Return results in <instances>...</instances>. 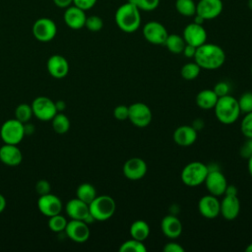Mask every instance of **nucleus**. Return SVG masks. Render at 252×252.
Instances as JSON below:
<instances>
[{
	"label": "nucleus",
	"mask_w": 252,
	"mask_h": 252,
	"mask_svg": "<svg viewBox=\"0 0 252 252\" xmlns=\"http://www.w3.org/2000/svg\"><path fill=\"white\" fill-rule=\"evenodd\" d=\"M89 209L91 215L95 220L103 221L110 219L116 210L114 199L108 195L96 196L90 204Z\"/></svg>",
	"instance_id": "4"
},
{
	"label": "nucleus",
	"mask_w": 252,
	"mask_h": 252,
	"mask_svg": "<svg viewBox=\"0 0 252 252\" xmlns=\"http://www.w3.org/2000/svg\"><path fill=\"white\" fill-rule=\"evenodd\" d=\"M33 115L41 121H50L57 113L55 101L47 96H37L32 102Z\"/></svg>",
	"instance_id": "7"
},
{
	"label": "nucleus",
	"mask_w": 252,
	"mask_h": 252,
	"mask_svg": "<svg viewBox=\"0 0 252 252\" xmlns=\"http://www.w3.org/2000/svg\"><path fill=\"white\" fill-rule=\"evenodd\" d=\"M67 222L68 221L66 220V219L61 214H58V215L49 217L48 227L50 228V230L54 232H62L65 230Z\"/></svg>",
	"instance_id": "34"
},
{
	"label": "nucleus",
	"mask_w": 252,
	"mask_h": 252,
	"mask_svg": "<svg viewBox=\"0 0 252 252\" xmlns=\"http://www.w3.org/2000/svg\"><path fill=\"white\" fill-rule=\"evenodd\" d=\"M33 36L41 42L52 40L57 33V26L49 18H39L32 25Z\"/></svg>",
	"instance_id": "9"
},
{
	"label": "nucleus",
	"mask_w": 252,
	"mask_h": 252,
	"mask_svg": "<svg viewBox=\"0 0 252 252\" xmlns=\"http://www.w3.org/2000/svg\"><path fill=\"white\" fill-rule=\"evenodd\" d=\"M0 137L4 144L18 145L25 137L24 123L16 118L6 120L0 128Z\"/></svg>",
	"instance_id": "6"
},
{
	"label": "nucleus",
	"mask_w": 252,
	"mask_h": 252,
	"mask_svg": "<svg viewBox=\"0 0 252 252\" xmlns=\"http://www.w3.org/2000/svg\"><path fill=\"white\" fill-rule=\"evenodd\" d=\"M37 208L39 212L45 217H52L62 212V202L56 195L51 193L39 196L37 200Z\"/></svg>",
	"instance_id": "12"
},
{
	"label": "nucleus",
	"mask_w": 252,
	"mask_h": 252,
	"mask_svg": "<svg viewBox=\"0 0 252 252\" xmlns=\"http://www.w3.org/2000/svg\"><path fill=\"white\" fill-rule=\"evenodd\" d=\"M175 8L180 15L185 17H192L196 14V3L194 0H176Z\"/></svg>",
	"instance_id": "30"
},
{
	"label": "nucleus",
	"mask_w": 252,
	"mask_h": 252,
	"mask_svg": "<svg viewBox=\"0 0 252 252\" xmlns=\"http://www.w3.org/2000/svg\"><path fill=\"white\" fill-rule=\"evenodd\" d=\"M214 110L217 119L226 125L234 123L241 113L237 99L230 94L219 97Z\"/></svg>",
	"instance_id": "3"
},
{
	"label": "nucleus",
	"mask_w": 252,
	"mask_h": 252,
	"mask_svg": "<svg viewBox=\"0 0 252 252\" xmlns=\"http://www.w3.org/2000/svg\"><path fill=\"white\" fill-rule=\"evenodd\" d=\"M204 184L211 195L219 197L224 194L227 186V181L221 171L218 169H209Z\"/></svg>",
	"instance_id": "11"
},
{
	"label": "nucleus",
	"mask_w": 252,
	"mask_h": 252,
	"mask_svg": "<svg viewBox=\"0 0 252 252\" xmlns=\"http://www.w3.org/2000/svg\"><path fill=\"white\" fill-rule=\"evenodd\" d=\"M159 5V0H139L137 7L143 11H154Z\"/></svg>",
	"instance_id": "38"
},
{
	"label": "nucleus",
	"mask_w": 252,
	"mask_h": 252,
	"mask_svg": "<svg viewBox=\"0 0 252 252\" xmlns=\"http://www.w3.org/2000/svg\"><path fill=\"white\" fill-rule=\"evenodd\" d=\"M240 212V201L237 196L224 195L220 201V215H221L227 220H233L236 219Z\"/></svg>",
	"instance_id": "20"
},
{
	"label": "nucleus",
	"mask_w": 252,
	"mask_h": 252,
	"mask_svg": "<svg viewBox=\"0 0 252 252\" xmlns=\"http://www.w3.org/2000/svg\"><path fill=\"white\" fill-rule=\"evenodd\" d=\"M148 170L146 161L141 158H131L123 165V173L130 180H139L143 178Z\"/></svg>",
	"instance_id": "16"
},
{
	"label": "nucleus",
	"mask_w": 252,
	"mask_h": 252,
	"mask_svg": "<svg viewBox=\"0 0 252 252\" xmlns=\"http://www.w3.org/2000/svg\"><path fill=\"white\" fill-rule=\"evenodd\" d=\"M114 117L119 121H124L128 119L129 116V106L126 105H117L113 110Z\"/></svg>",
	"instance_id": "39"
},
{
	"label": "nucleus",
	"mask_w": 252,
	"mask_h": 252,
	"mask_svg": "<svg viewBox=\"0 0 252 252\" xmlns=\"http://www.w3.org/2000/svg\"><path fill=\"white\" fill-rule=\"evenodd\" d=\"M128 2L131 3V4H133V5H135V6H137L139 0H128Z\"/></svg>",
	"instance_id": "52"
},
{
	"label": "nucleus",
	"mask_w": 252,
	"mask_h": 252,
	"mask_svg": "<svg viewBox=\"0 0 252 252\" xmlns=\"http://www.w3.org/2000/svg\"><path fill=\"white\" fill-rule=\"evenodd\" d=\"M114 19L117 27L127 33L136 32L141 26L140 9L129 2L122 4L116 10Z\"/></svg>",
	"instance_id": "2"
},
{
	"label": "nucleus",
	"mask_w": 252,
	"mask_h": 252,
	"mask_svg": "<svg viewBox=\"0 0 252 252\" xmlns=\"http://www.w3.org/2000/svg\"><path fill=\"white\" fill-rule=\"evenodd\" d=\"M164 252H184V248L176 242H167L163 246Z\"/></svg>",
	"instance_id": "43"
},
{
	"label": "nucleus",
	"mask_w": 252,
	"mask_h": 252,
	"mask_svg": "<svg viewBox=\"0 0 252 252\" xmlns=\"http://www.w3.org/2000/svg\"><path fill=\"white\" fill-rule=\"evenodd\" d=\"M5 208H6V199L2 194H0V214L5 210Z\"/></svg>",
	"instance_id": "49"
},
{
	"label": "nucleus",
	"mask_w": 252,
	"mask_h": 252,
	"mask_svg": "<svg viewBox=\"0 0 252 252\" xmlns=\"http://www.w3.org/2000/svg\"><path fill=\"white\" fill-rule=\"evenodd\" d=\"M242 134L248 138H252V111L245 113L244 118L241 121V126H240Z\"/></svg>",
	"instance_id": "37"
},
{
	"label": "nucleus",
	"mask_w": 252,
	"mask_h": 252,
	"mask_svg": "<svg viewBox=\"0 0 252 252\" xmlns=\"http://www.w3.org/2000/svg\"><path fill=\"white\" fill-rule=\"evenodd\" d=\"M220 202L214 195H205L198 202L199 213L206 219H215L220 215Z\"/></svg>",
	"instance_id": "17"
},
{
	"label": "nucleus",
	"mask_w": 252,
	"mask_h": 252,
	"mask_svg": "<svg viewBox=\"0 0 252 252\" xmlns=\"http://www.w3.org/2000/svg\"><path fill=\"white\" fill-rule=\"evenodd\" d=\"M196 48H197V47H195V46H193V45L185 44L182 53H183L184 56L187 57V58H194V55H195V52H196Z\"/></svg>",
	"instance_id": "44"
},
{
	"label": "nucleus",
	"mask_w": 252,
	"mask_h": 252,
	"mask_svg": "<svg viewBox=\"0 0 252 252\" xmlns=\"http://www.w3.org/2000/svg\"><path fill=\"white\" fill-rule=\"evenodd\" d=\"M209 169V166L201 161H191L183 167L181 181L190 187L199 186L205 182Z\"/></svg>",
	"instance_id": "5"
},
{
	"label": "nucleus",
	"mask_w": 252,
	"mask_h": 252,
	"mask_svg": "<svg viewBox=\"0 0 252 252\" xmlns=\"http://www.w3.org/2000/svg\"><path fill=\"white\" fill-rule=\"evenodd\" d=\"M119 252H147V247L144 244V241L131 237V239L124 241L120 245Z\"/></svg>",
	"instance_id": "31"
},
{
	"label": "nucleus",
	"mask_w": 252,
	"mask_h": 252,
	"mask_svg": "<svg viewBox=\"0 0 252 252\" xmlns=\"http://www.w3.org/2000/svg\"><path fill=\"white\" fill-rule=\"evenodd\" d=\"M185 44H186V42H185L183 36L176 34V33H171V34L167 35L163 45H165V47L171 53L179 54V53H182Z\"/></svg>",
	"instance_id": "27"
},
{
	"label": "nucleus",
	"mask_w": 252,
	"mask_h": 252,
	"mask_svg": "<svg viewBox=\"0 0 252 252\" xmlns=\"http://www.w3.org/2000/svg\"><path fill=\"white\" fill-rule=\"evenodd\" d=\"M251 75H252V65H251Z\"/></svg>",
	"instance_id": "54"
},
{
	"label": "nucleus",
	"mask_w": 252,
	"mask_h": 252,
	"mask_svg": "<svg viewBox=\"0 0 252 252\" xmlns=\"http://www.w3.org/2000/svg\"><path fill=\"white\" fill-rule=\"evenodd\" d=\"M64 22L65 24L72 30H80L85 27L86 23V13L83 9L71 5L66 8L64 12Z\"/></svg>",
	"instance_id": "18"
},
{
	"label": "nucleus",
	"mask_w": 252,
	"mask_h": 252,
	"mask_svg": "<svg viewBox=\"0 0 252 252\" xmlns=\"http://www.w3.org/2000/svg\"><path fill=\"white\" fill-rule=\"evenodd\" d=\"M0 160L9 166H17L23 160V154L17 145L4 144L0 147Z\"/></svg>",
	"instance_id": "21"
},
{
	"label": "nucleus",
	"mask_w": 252,
	"mask_h": 252,
	"mask_svg": "<svg viewBox=\"0 0 252 252\" xmlns=\"http://www.w3.org/2000/svg\"><path fill=\"white\" fill-rule=\"evenodd\" d=\"M55 107H56L57 112H62L66 108V103L64 100H61V99L57 100V101H55Z\"/></svg>",
	"instance_id": "48"
},
{
	"label": "nucleus",
	"mask_w": 252,
	"mask_h": 252,
	"mask_svg": "<svg viewBox=\"0 0 252 252\" xmlns=\"http://www.w3.org/2000/svg\"><path fill=\"white\" fill-rule=\"evenodd\" d=\"M33 115L32 105L28 103H21L15 109V118L22 123H27Z\"/></svg>",
	"instance_id": "33"
},
{
	"label": "nucleus",
	"mask_w": 252,
	"mask_h": 252,
	"mask_svg": "<svg viewBox=\"0 0 252 252\" xmlns=\"http://www.w3.org/2000/svg\"><path fill=\"white\" fill-rule=\"evenodd\" d=\"M194 61L201 69L215 70L221 67L225 61L224 50L215 43H203L196 48Z\"/></svg>",
	"instance_id": "1"
},
{
	"label": "nucleus",
	"mask_w": 252,
	"mask_h": 252,
	"mask_svg": "<svg viewBox=\"0 0 252 252\" xmlns=\"http://www.w3.org/2000/svg\"><path fill=\"white\" fill-rule=\"evenodd\" d=\"M53 3L59 8H67L73 4V0H53Z\"/></svg>",
	"instance_id": "46"
},
{
	"label": "nucleus",
	"mask_w": 252,
	"mask_h": 252,
	"mask_svg": "<svg viewBox=\"0 0 252 252\" xmlns=\"http://www.w3.org/2000/svg\"><path fill=\"white\" fill-rule=\"evenodd\" d=\"M223 9L221 0H199L196 4V14L204 20H213L220 15Z\"/></svg>",
	"instance_id": "15"
},
{
	"label": "nucleus",
	"mask_w": 252,
	"mask_h": 252,
	"mask_svg": "<svg viewBox=\"0 0 252 252\" xmlns=\"http://www.w3.org/2000/svg\"><path fill=\"white\" fill-rule=\"evenodd\" d=\"M247 167H248V171H249L250 175L252 176V155H250L248 157V165H247Z\"/></svg>",
	"instance_id": "50"
},
{
	"label": "nucleus",
	"mask_w": 252,
	"mask_h": 252,
	"mask_svg": "<svg viewBox=\"0 0 252 252\" xmlns=\"http://www.w3.org/2000/svg\"><path fill=\"white\" fill-rule=\"evenodd\" d=\"M129 231L132 238L144 241L150 235V226L145 220H137L131 223Z\"/></svg>",
	"instance_id": "26"
},
{
	"label": "nucleus",
	"mask_w": 252,
	"mask_h": 252,
	"mask_svg": "<svg viewBox=\"0 0 252 252\" xmlns=\"http://www.w3.org/2000/svg\"><path fill=\"white\" fill-rule=\"evenodd\" d=\"M46 68L50 76L55 79H62L69 72V63L62 55L54 54L48 58Z\"/></svg>",
	"instance_id": "19"
},
{
	"label": "nucleus",
	"mask_w": 252,
	"mask_h": 252,
	"mask_svg": "<svg viewBox=\"0 0 252 252\" xmlns=\"http://www.w3.org/2000/svg\"><path fill=\"white\" fill-rule=\"evenodd\" d=\"M219 99V96L213 90H202L196 95V103L197 105L205 110L213 109Z\"/></svg>",
	"instance_id": "25"
},
{
	"label": "nucleus",
	"mask_w": 252,
	"mask_h": 252,
	"mask_svg": "<svg viewBox=\"0 0 252 252\" xmlns=\"http://www.w3.org/2000/svg\"><path fill=\"white\" fill-rule=\"evenodd\" d=\"M35 128L33 126V124H31L29 122L24 123V132H25V136H31L34 133Z\"/></svg>",
	"instance_id": "45"
},
{
	"label": "nucleus",
	"mask_w": 252,
	"mask_h": 252,
	"mask_svg": "<svg viewBox=\"0 0 252 252\" xmlns=\"http://www.w3.org/2000/svg\"><path fill=\"white\" fill-rule=\"evenodd\" d=\"M64 231L71 240L78 243L87 241L91 233L89 224L81 220H71L68 221Z\"/></svg>",
	"instance_id": "13"
},
{
	"label": "nucleus",
	"mask_w": 252,
	"mask_h": 252,
	"mask_svg": "<svg viewBox=\"0 0 252 252\" xmlns=\"http://www.w3.org/2000/svg\"><path fill=\"white\" fill-rule=\"evenodd\" d=\"M182 36L186 44L198 47L206 42L207 32L202 25L193 22L184 28Z\"/></svg>",
	"instance_id": "14"
},
{
	"label": "nucleus",
	"mask_w": 252,
	"mask_h": 252,
	"mask_svg": "<svg viewBox=\"0 0 252 252\" xmlns=\"http://www.w3.org/2000/svg\"><path fill=\"white\" fill-rule=\"evenodd\" d=\"M213 91L216 93V94L219 97H220V96L229 94L230 88H229V85L226 82H219L215 85Z\"/></svg>",
	"instance_id": "41"
},
{
	"label": "nucleus",
	"mask_w": 252,
	"mask_h": 252,
	"mask_svg": "<svg viewBox=\"0 0 252 252\" xmlns=\"http://www.w3.org/2000/svg\"><path fill=\"white\" fill-rule=\"evenodd\" d=\"M153 118V113L151 108L144 102H134L129 106V116L130 122L138 127H147Z\"/></svg>",
	"instance_id": "8"
},
{
	"label": "nucleus",
	"mask_w": 252,
	"mask_h": 252,
	"mask_svg": "<svg viewBox=\"0 0 252 252\" xmlns=\"http://www.w3.org/2000/svg\"><path fill=\"white\" fill-rule=\"evenodd\" d=\"M200 72H201V67L195 61L183 65L180 70L181 77L186 81L195 80L199 76Z\"/></svg>",
	"instance_id": "32"
},
{
	"label": "nucleus",
	"mask_w": 252,
	"mask_h": 252,
	"mask_svg": "<svg viewBox=\"0 0 252 252\" xmlns=\"http://www.w3.org/2000/svg\"><path fill=\"white\" fill-rule=\"evenodd\" d=\"M85 27L91 31V32H98L102 29L103 27V21L100 17L93 15V16H89L86 19V23H85Z\"/></svg>",
	"instance_id": "36"
},
{
	"label": "nucleus",
	"mask_w": 252,
	"mask_h": 252,
	"mask_svg": "<svg viewBox=\"0 0 252 252\" xmlns=\"http://www.w3.org/2000/svg\"><path fill=\"white\" fill-rule=\"evenodd\" d=\"M143 35L145 39L150 43L160 45L164 44L168 32L162 24L157 21H151L144 26Z\"/></svg>",
	"instance_id": "10"
},
{
	"label": "nucleus",
	"mask_w": 252,
	"mask_h": 252,
	"mask_svg": "<svg viewBox=\"0 0 252 252\" xmlns=\"http://www.w3.org/2000/svg\"><path fill=\"white\" fill-rule=\"evenodd\" d=\"M97 0H73V4L81 9H83L84 11L90 10L91 8H93Z\"/></svg>",
	"instance_id": "42"
},
{
	"label": "nucleus",
	"mask_w": 252,
	"mask_h": 252,
	"mask_svg": "<svg viewBox=\"0 0 252 252\" xmlns=\"http://www.w3.org/2000/svg\"><path fill=\"white\" fill-rule=\"evenodd\" d=\"M197 140V130L190 125H181L173 132V141L181 147L193 145Z\"/></svg>",
	"instance_id": "22"
},
{
	"label": "nucleus",
	"mask_w": 252,
	"mask_h": 252,
	"mask_svg": "<svg viewBox=\"0 0 252 252\" xmlns=\"http://www.w3.org/2000/svg\"><path fill=\"white\" fill-rule=\"evenodd\" d=\"M245 251H246V252H252V243H250V244L246 247Z\"/></svg>",
	"instance_id": "51"
},
{
	"label": "nucleus",
	"mask_w": 252,
	"mask_h": 252,
	"mask_svg": "<svg viewBox=\"0 0 252 252\" xmlns=\"http://www.w3.org/2000/svg\"><path fill=\"white\" fill-rule=\"evenodd\" d=\"M65 212L71 220H84L90 214L89 204L76 197L67 202L65 205Z\"/></svg>",
	"instance_id": "23"
},
{
	"label": "nucleus",
	"mask_w": 252,
	"mask_h": 252,
	"mask_svg": "<svg viewBox=\"0 0 252 252\" xmlns=\"http://www.w3.org/2000/svg\"><path fill=\"white\" fill-rule=\"evenodd\" d=\"M52 128L57 134H65L70 129V120L62 112H57L55 116L51 119Z\"/></svg>",
	"instance_id": "29"
},
{
	"label": "nucleus",
	"mask_w": 252,
	"mask_h": 252,
	"mask_svg": "<svg viewBox=\"0 0 252 252\" xmlns=\"http://www.w3.org/2000/svg\"><path fill=\"white\" fill-rule=\"evenodd\" d=\"M50 190H51L50 183L45 179H40L35 184V191L39 196L50 193Z\"/></svg>",
	"instance_id": "40"
},
{
	"label": "nucleus",
	"mask_w": 252,
	"mask_h": 252,
	"mask_svg": "<svg viewBox=\"0 0 252 252\" xmlns=\"http://www.w3.org/2000/svg\"><path fill=\"white\" fill-rule=\"evenodd\" d=\"M247 5H248V7L252 10V0H248V2H247Z\"/></svg>",
	"instance_id": "53"
},
{
	"label": "nucleus",
	"mask_w": 252,
	"mask_h": 252,
	"mask_svg": "<svg viewBox=\"0 0 252 252\" xmlns=\"http://www.w3.org/2000/svg\"><path fill=\"white\" fill-rule=\"evenodd\" d=\"M76 197L85 203L90 204L96 197L95 188L90 183H82L76 190Z\"/></svg>",
	"instance_id": "28"
},
{
	"label": "nucleus",
	"mask_w": 252,
	"mask_h": 252,
	"mask_svg": "<svg viewBox=\"0 0 252 252\" xmlns=\"http://www.w3.org/2000/svg\"><path fill=\"white\" fill-rule=\"evenodd\" d=\"M223 195H233V196H237V189L235 186L233 185H227L225 192Z\"/></svg>",
	"instance_id": "47"
},
{
	"label": "nucleus",
	"mask_w": 252,
	"mask_h": 252,
	"mask_svg": "<svg viewBox=\"0 0 252 252\" xmlns=\"http://www.w3.org/2000/svg\"><path fill=\"white\" fill-rule=\"evenodd\" d=\"M240 112L248 113L252 111V92H246L237 99Z\"/></svg>",
	"instance_id": "35"
},
{
	"label": "nucleus",
	"mask_w": 252,
	"mask_h": 252,
	"mask_svg": "<svg viewBox=\"0 0 252 252\" xmlns=\"http://www.w3.org/2000/svg\"><path fill=\"white\" fill-rule=\"evenodd\" d=\"M162 233L169 239H175L182 233V223L179 219L172 215L165 216L160 222Z\"/></svg>",
	"instance_id": "24"
}]
</instances>
